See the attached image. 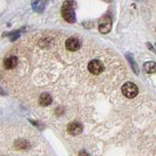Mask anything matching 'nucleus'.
Here are the masks:
<instances>
[{
  "mask_svg": "<svg viewBox=\"0 0 156 156\" xmlns=\"http://www.w3.org/2000/svg\"><path fill=\"white\" fill-rule=\"evenodd\" d=\"M75 8H76V2L74 0H66L62 6V15L65 21L67 23H73L76 22L75 17Z\"/></svg>",
  "mask_w": 156,
  "mask_h": 156,
  "instance_id": "f257e3e1",
  "label": "nucleus"
},
{
  "mask_svg": "<svg viewBox=\"0 0 156 156\" xmlns=\"http://www.w3.org/2000/svg\"><path fill=\"white\" fill-rule=\"evenodd\" d=\"M122 94L128 99H133L136 95L139 94V88L136 87V84L132 82H126L125 84L122 86Z\"/></svg>",
  "mask_w": 156,
  "mask_h": 156,
  "instance_id": "f03ea898",
  "label": "nucleus"
},
{
  "mask_svg": "<svg viewBox=\"0 0 156 156\" xmlns=\"http://www.w3.org/2000/svg\"><path fill=\"white\" fill-rule=\"evenodd\" d=\"M111 27H112V20L109 16L105 15L99 22V30L101 33L105 34L111 30Z\"/></svg>",
  "mask_w": 156,
  "mask_h": 156,
  "instance_id": "7ed1b4c3",
  "label": "nucleus"
},
{
  "mask_svg": "<svg viewBox=\"0 0 156 156\" xmlns=\"http://www.w3.org/2000/svg\"><path fill=\"white\" fill-rule=\"evenodd\" d=\"M88 70H89L92 74L99 75L105 70V66L100 60H93L88 65Z\"/></svg>",
  "mask_w": 156,
  "mask_h": 156,
  "instance_id": "20e7f679",
  "label": "nucleus"
},
{
  "mask_svg": "<svg viewBox=\"0 0 156 156\" xmlns=\"http://www.w3.org/2000/svg\"><path fill=\"white\" fill-rule=\"evenodd\" d=\"M82 131H83V126L80 122H78V121H73L67 126V132H68V134L71 136L79 135L82 133Z\"/></svg>",
  "mask_w": 156,
  "mask_h": 156,
  "instance_id": "39448f33",
  "label": "nucleus"
},
{
  "mask_svg": "<svg viewBox=\"0 0 156 156\" xmlns=\"http://www.w3.org/2000/svg\"><path fill=\"white\" fill-rule=\"evenodd\" d=\"M66 47L67 50H69L71 52H75V51L80 49L81 41L76 37H69L66 41Z\"/></svg>",
  "mask_w": 156,
  "mask_h": 156,
  "instance_id": "423d86ee",
  "label": "nucleus"
},
{
  "mask_svg": "<svg viewBox=\"0 0 156 156\" xmlns=\"http://www.w3.org/2000/svg\"><path fill=\"white\" fill-rule=\"evenodd\" d=\"M18 62H19V60L16 56H8L4 58L3 66L6 69L10 70V69H13V68L16 67Z\"/></svg>",
  "mask_w": 156,
  "mask_h": 156,
  "instance_id": "0eeeda50",
  "label": "nucleus"
},
{
  "mask_svg": "<svg viewBox=\"0 0 156 156\" xmlns=\"http://www.w3.org/2000/svg\"><path fill=\"white\" fill-rule=\"evenodd\" d=\"M53 101V98L50 94L48 93H43L41 94V96L39 97V104H40L42 106H47L50 105Z\"/></svg>",
  "mask_w": 156,
  "mask_h": 156,
  "instance_id": "6e6552de",
  "label": "nucleus"
},
{
  "mask_svg": "<svg viewBox=\"0 0 156 156\" xmlns=\"http://www.w3.org/2000/svg\"><path fill=\"white\" fill-rule=\"evenodd\" d=\"M31 5L34 11L41 13L45 7V1L44 0H31Z\"/></svg>",
  "mask_w": 156,
  "mask_h": 156,
  "instance_id": "1a4fd4ad",
  "label": "nucleus"
},
{
  "mask_svg": "<svg viewBox=\"0 0 156 156\" xmlns=\"http://www.w3.org/2000/svg\"><path fill=\"white\" fill-rule=\"evenodd\" d=\"M126 58L128 60L129 63H130V66L132 67V69L134 70V72L136 73V75L139 74V67H138V65H136V61L134 60V58L133 56H132V54L130 53H126Z\"/></svg>",
  "mask_w": 156,
  "mask_h": 156,
  "instance_id": "9d476101",
  "label": "nucleus"
},
{
  "mask_svg": "<svg viewBox=\"0 0 156 156\" xmlns=\"http://www.w3.org/2000/svg\"><path fill=\"white\" fill-rule=\"evenodd\" d=\"M144 69L147 73L156 72V62H146L144 65Z\"/></svg>",
  "mask_w": 156,
  "mask_h": 156,
  "instance_id": "9b49d317",
  "label": "nucleus"
},
{
  "mask_svg": "<svg viewBox=\"0 0 156 156\" xmlns=\"http://www.w3.org/2000/svg\"><path fill=\"white\" fill-rule=\"evenodd\" d=\"M29 147V144L27 143V140H18L15 143V148L18 149V150H24V149H27Z\"/></svg>",
  "mask_w": 156,
  "mask_h": 156,
  "instance_id": "f8f14e48",
  "label": "nucleus"
},
{
  "mask_svg": "<svg viewBox=\"0 0 156 156\" xmlns=\"http://www.w3.org/2000/svg\"><path fill=\"white\" fill-rule=\"evenodd\" d=\"M5 35H10L11 36V41H15L20 37V32L19 31H14L12 33H9V34H5Z\"/></svg>",
  "mask_w": 156,
  "mask_h": 156,
  "instance_id": "ddd939ff",
  "label": "nucleus"
},
{
  "mask_svg": "<svg viewBox=\"0 0 156 156\" xmlns=\"http://www.w3.org/2000/svg\"><path fill=\"white\" fill-rule=\"evenodd\" d=\"M78 156H90V154L88 152H86L85 150H81L79 152V154H78Z\"/></svg>",
  "mask_w": 156,
  "mask_h": 156,
  "instance_id": "4468645a",
  "label": "nucleus"
},
{
  "mask_svg": "<svg viewBox=\"0 0 156 156\" xmlns=\"http://www.w3.org/2000/svg\"><path fill=\"white\" fill-rule=\"evenodd\" d=\"M0 95H1V96H4L5 95V91L2 89L1 86H0Z\"/></svg>",
  "mask_w": 156,
  "mask_h": 156,
  "instance_id": "2eb2a0df",
  "label": "nucleus"
}]
</instances>
